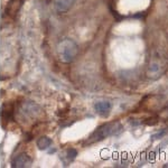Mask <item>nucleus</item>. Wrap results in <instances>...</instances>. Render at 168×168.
Returning <instances> with one entry per match:
<instances>
[{
  "label": "nucleus",
  "instance_id": "0eeeda50",
  "mask_svg": "<svg viewBox=\"0 0 168 168\" xmlns=\"http://www.w3.org/2000/svg\"><path fill=\"white\" fill-rule=\"evenodd\" d=\"M52 143H53V141H52L51 138H48V137L44 136V137H40V138L37 140V147H38L40 150H45V149H47L48 147H51Z\"/></svg>",
  "mask_w": 168,
  "mask_h": 168
},
{
  "label": "nucleus",
  "instance_id": "f03ea898",
  "mask_svg": "<svg viewBox=\"0 0 168 168\" xmlns=\"http://www.w3.org/2000/svg\"><path fill=\"white\" fill-rule=\"evenodd\" d=\"M121 128L122 127H121L120 122H118V121H112V122L103 124V126L99 127V128L90 136L88 143H96V141H100V140H103V139L108 138L110 136L116 135Z\"/></svg>",
  "mask_w": 168,
  "mask_h": 168
},
{
  "label": "nucleus",
  "instance_id": "1a4fd4ad",
  "mask_svg": "<svg viewBox=\"0 0 168 168\" xmlns=\"http://www.w3.org/2000/svg\"><path fill=\"white\" fill-rule=\"evenodd\" d=\"M66 156H67V158H69V160H73L74 158L77 156L76 149H74V148H69V149H67V151H66Z\"/></svg>",
  "mask_w": 168,
  "mask_h": 168
},
{
  "label": "nucleus",
  "instance_id": "6e6552de",
  "mask_svg": "<svg viewBox=\"0 0 168 168\" xmlns=\"http://www.w3.org/2000/svg\"><path fill=\"white\" fill-rule=\"evenodd\" d=\"M12 106L11 104H4L2 106V118H4V120L6 121H9V119L11 118V114H12Z\"/></svg>",
  "mask_w": 168,
  "mask_h": 168
},
{
  "label": "nucleus",
  "instance_id": "423d86ee",
  "mask_svg": "<svg viewBox=\"0 0 168 168\" xmlns=\"http://www.w3.org/2000/svg\"><path fill=\"white\" fill-rule=\"evenodd\" d=\"M95 111L103 117H106L110 113V110H111V103L108 101H101V102H96L94 106Z\"/></svg>",
  "mask_w": 168,
  "mask_h": 168
},
{
  "label": "nucleus",
  "instance_id": "20e7f679",
  "mask_svg": "<svg viewBox=\"0 0 168 168\" xmlns=\"http://www.w3.org/2000/svg\"><path fill=\"white\" fill-rule=\"evenodd\" d=\"M75 2L76 0H54L53 6L57 14H66Z\"/></svg>",
  "mask_w": 168,
  "mask_h": 168
},
{
  "label": "nucleus",
  "instance_id": "f257e3e1",
  "mask_svg": "<svg viewBox=\"0 0 168 168\" xmlns=\"http://www.w3.org/2000/svg\"><path fill=\"white\" fill-rule=\"evenodd\" d=\"M56 51H57V55H59V59H61V62L72 63L77 57L80 48H79V45L73 39L66 38V39L61 40L57 44Z\"/></svg>",
  "mask_w": 168,
  "mask_h": 168
},
{
  "label": "nucleus",
  "instance_id": "39448f33",
  "mask_svg": "<svg viewBox=\"0 0 168 168\" xmlns=\"http://www.w3.org/2000/svg\"><path fill=\"white\" fill-rule=\"evenodd\" d=\"M22 5V0H10L8 2L7 7H6V14L8 16L14 17L18 12L19 9H20Z\"/></svg>",
  "mask_w": 168,
  "mask_h": 168
},
{
  "label": "nucleus",
  "instance_id": "7ed1b4c3",
  "mask_svg": "<svg viewBox=\"0 0 168 168\" xmlns=\"http://www.w3.org/2000/svg\"><path fill=\"white\" fill-rule=\"evenodd\" d=\"M33 160L32 158L29 157L28 153H19L18 156H16L14 158V160L11 161V166L15 168H26V167H29L32 165Z\"/></svg>",
  "mask_w": 168,
  "mask_h": 168
}]
</instances>
